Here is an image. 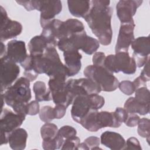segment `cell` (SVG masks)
I'll return each mask as SVG.
<instances>
[{"label":"cell","mask_w":150,"mask_h":150,"mask_svg":"<svg viewBox=\"0 0 150 150\" xmlns=\"http://www.w3.org/2000/svg\"><path fill=\"white\" fill-rule=\"evenodd\" d=\"M6 53V47L3 42H1V57H4Z\"/></svg>","instance_id":"obj_41"},{"label":"cell","mask_w":150,"mask_h":150,"mask_svg":"<svg viewBox=\"0 0 150 150\" xmlns=\"http://www.w3.org/2000/svg\"><path fill=\"white\" fill-rule=\"evenodd\" d=\"M140 76L145 81H148L150 80V74H149V60L144 65V68L142 70Z\"/></svg>","instance_id":"obj_39"},{"label":"cell","mask_w":150,"mask_h":150,"mask_svg":"<svg viewBox=\"0 0 150 150\" xmlns=\"http://www.w3.org/2000/svg\"><path fill=\"white\" fill-rule=\"evenodd\" d=\"M28 56L25 42L12 40L7 43L6 53L2 57L15 63L21 64Z\"/></svg>","instance_id":"obj_17"},{"label":"cell","mask_w":150,"mask_h":150,"mask_svg":"<svg viewBox=\"0 0 150 150\" xmlns=\"http://www.w3.org/2000/svg\"><path fill=\"white\" fill-rule=\"evenodd\" d=\"M67 5L70 13L77 18H84L91 7V1H68Z\"/></svg>","instance_id":"obj_21"},{"label":"cell","mask_w":150,"mask_h":150,"mask_svg":"<svg viewBox=\"0 0 150 150\" xmlns=\"http://www.w3.org/2000/svg\"><path fill=\"white\" fill-rule=\"evenodd\" d=\"M104 103V97L98 94L77 96L72 103L71 116L74 121L79 124L87 114L100 109Z\"/></svg>","instance_id":"obj_4"},{"label":"cell","mask_w":150,"mask_h":150,"mask_svg":"<svg viewBox=\"0 0 150 150\" xmlns=\"http://www.w3.org/2000/svg\"><path fill=\"white\" fill-rule=\"evenodd\" d=\"M101 144L112 150L125 149L126 141L122 135L112 131L104 132L100 137Z\"/></svg>","instance_id":"obj_18"},{"label":"cell","mask_w":150,"mask_h":150,"mask_svg":"<svg viewBox=\"0 0 150 150\" xmlns=\"http://www.w3.org/2000/svg\"><path fill=\"white\" fill-rule=\"evenodd\" d=\"M118 88L124 94L130 96L135 92V87L132 81L129 80H123L119 83Z\"/></svg>","instance_id":"obj_32"},{"label":"cell","mask_w":150,"mask_h":150,"mask_svg":"<svg viewBox=\"0 0 150 150\" xmlns=\"http://www.w3.org/2000/svg\"><path fill=\"white\" fill-rule=\"evenodd\" d=\"M30 82L26 77H21L1 94L6 104L14 112L24 117L27 115L26 107L32 98Z\"/></svg>","instance_id":"obj_3"},{"label":"cell","mask_w":150,"mask_h":150,"mask_svg":"<svg viewBox=\"0 0 150 150\" xmlns=\"http://www.w3.org/2000/svg\"><path fill=\"white\" fill-rule=\"evenodd\" d=\"M31 9L40 12V23L42 28L54 19L55 16L59 14L62 10L60 1H30Z\"/></svg>","instance_id":"obj_8"},{"label":"cell","mask_w":150,"mask_h":150,"mask_svg":"<svg viewBox=\"0 0 150 150\" xmlns=\"http://www.w3.org/2000/svg\"><path fill=\"white\" fill-rule=\"evenodd\" d=\"M134 21L121 24L115 47V53L128 52L129 47L134 40Z\"/></svg>","instance_id":"obj_14"},{"label":"cell","mask_w":150,"mask_h":150,"mask_svg":"<svg viewBox=\"0 0 150 150\" xmlns=\"http://www.w3.org/2000/svg\"><path fill=\"white\" fill-rule=\"evenodd\" d=\"M135 98L141 103L149 104V91L146 87H141L135 90Z\"/></svg>","instance_id":"obj_29"},{"label":"cell","mask_w":150,"mask_h":150,"mask_svg":"<svg viewBox=\"0 0 150 150\" xmlns=\"http://www.w3.org/2000/svg\"><path fill=\"white\" fill-rule=\"evenodd\" d=\"M114 114L117 120L121 124L125 121L128 115V113L127 112V111L124 108L121 107H117L114 112Z\"/></svg>","instance_id":"obj_35"},{"label":"cell","mask_w":150,"mask_h":150,"mask_svg":"<svg viewBox=\"0 0 150 150\" xmlns=\"http://www.w3.org/2000/svg\"><path fill=\"white\" fill-rule=\"evenodd\" d=\"M66 78L62 77L50 79L48 86L54 103L68 107L73 103L74 98L66 87Z\"/></svg>","instance_id":"obj_9"},{"label":"cell","mask_w":150,"mask_h":150,"mask_svg":"<svg viewBox=\"0 0 150 150\" xmlns=\"http://www.w3.org/2000/svg\"><path fill=\"white\" fill-rule=\"evenodd\" d=\"M66 85L74 98L77 96L98 94L101 91L98 86L88 78L70 79L66 81Z\"/></svg>","instance_id":"obj_10"},{"label":"cell","mask_w":150,"mask_h":150,"mask_svg":"<svg viewBox=\"0 0 150 150\" xmlns=\"http://www.w3.org/2000/svg\"><path fill=\"white\" fill-rule=\"evenodd\" d=\"M124 107L128 114H139L144 115L149 112V104L141 103L133 97H129L125 101Z\"/></svg>","instance_id":"obj_22"},{"label":"cell","mask_w":150,"mask_h":150,"mask_svg":"<svg viewBox=\"0 0 150 150\" xmlns=\"http://www.w3.org/2000/svg\"><path fill=\"white\" fill-rule=\"evenodd\" d=\"M138 134L142 138H145L149 142L150 136V120L146 118H140L138 124Z\"/></svg>","instance_id":"obj_26"},{"label":"cell","mask_w":150,"mask_h":150,"mask_svg":"<svg viewBox=\"0 0 150 150\" xmlns=\"http://www.w3.org/2000/svg\"><path fill=\"white\" fill-rule=\"evenodd\" d=\"M131 48L133 50V58L136 65L141 67L149 60L150 53L149 36L138 37L134 39L131 43Z\"/></svg>","instance_id":"obj_13"},{"label":"cell","mask_w":150,"mask_h":150,"mask_svg":"<svg viewBox=\"0 0 150 150\" xmlns=\"http://www.w3.org/2000/svg\"><path fill=\"white\" fill-rule=\"evenodd\" d=\"M39 117L41 121L46 123L51 122L55 119L53 108L49 105L43 107L39 111Z\"/></svg>","instance_id":"obj_28"},{"label":"cell","mask_w":150,"mask_h":150,"mask_svg":"<svg viewBox=\"0 0 150 150\" xmlns=\"http://www.w3.org/2000/svg\"><path fill=\"white\" fill-rule=\"evenodd\" d=\"M33 90L35 95V100L39 102L52 100L50 90L46 88L45 82L37 81L33 84Z\"/></svg>","instance_id":"obj_24"},{"label":"cell","mask_w":150,"mask_h":150,"mask_svg":"<svg viewBox=\"0 0 150 150\" xmlns=\"http://www.w3.org/2000/svg\"><path fill=\"white\" fill-rule=\"evenodd\" d=\"M84 75L90 79L103 91H115L119 85V81L114 74L104 67L94 65L87 66L84 70Z\"/></svg>","instance_id":"obj_5"},{"label":"cell","mask_w":150,"mask_h":150,"mask_svg":"<svg viewBox=\"0 0 150 150\" xmlns=\"http://www.w3.org/2000/svg\"><path fill=\"white\" fill-rule=\"evenodd\" d=\"M80 144V139L79 137L74 136L64 140L62 149H79V146Z\"/></svg>","instance_id":"obj_30"},{"label":"cell","mask_w":150,"mask_h":150,"mask_svg":"<svg viewBox=\"0 0 150 150\" xmlns=\"http://www.w3.org/2000/svg\"><path fill=\"white\" fill-rule=\"evenodd\" d=\"M30 55L37 56L43 54L49 47L48 43L45 38L41 35L32 38L28 43Z\"/></svg>","instance_id":"obj_23"},{"label":"cell","mask_w":150,"mask_h":150,"mask_svg":"<svg viewBox=\"0 0 150 150\" xmlns=\"http://www.w3.org/2000/svg\"><path fill=\"white\" fill-rule=\"evenodd\" d=\"M66 108L65 106L63 105L57 104L53 108L54 110V114L56 119H60L62 118L66 112Z\"/></svg>","instance_id":"obj_38"},{"label":"cell","mask_w":150,"mask_h":150,"mask_svg":"<svg viewBox=\"0 0 150 150\" xmlns=\"http://www.w3.org/2000/svg\"><path fill=\"white\" fill-rule=\"evenodd\" d=\"M57 134L65 140L69 138L76 136L77 131L71 126L64 125L59 129Z\"/></svg>","instance_id":"obj_31"},{"label":"cell","mask_w":150,"mask_h":150,"mask_svg":"<svg viewBox=\"0 0 150 150\" xmlns=\"http://www.w3.org/2000/svg\"><path fill=\"white\" fill-rule=\"evenodd\" d=\"M1 9V42L15 38L22 31V25L18 21L11 20L8 18L5 9L0 6Z\"/></svg>","instance_id":"obj_12"},{"label":"cell","mask_w":150,"mask_h":150,"mask_svg":"<svg viewBox=\"0 0 150 150\" xmlns=\"http://www.w3.org/2000/svg\"><path fill=\"white\" fill-rule=\"evenodd\" d=\"M104 67L113 74L122 72L125 74H133L137 70L135 61L128 52H119L106 56Z\"/></svg>","instance_id":"obj_6"},{"label":"cell","mask_w":150,"mask_h":150,"mask_svg":"<svg viewBox=\"0 0 150 150\" xmlns=\"http://www.w3.org/2000/svg\"><path fill=\"white\" fill-rule=\"evenodd\" d=\"M125 149H142L138 139L135 137L129 138L125 144Z\"/></svg>","instance_id":"obj_36"},{"label":"cell","mask_w":150,"mask_h":150,"mask_svg":"<svg viewBox=\"0 0 150 150\" xmlns=\"http://www.w3.org/2000/svg\"><path fill=\"white\" fill-rule=\"evenodd\" d=\"M65 66L68 69L69 77L77 74L81 69L82 58L79 50H71L63 52Z\"/></svg>","instance_id":"obj_19"},{"label":"cell","mask_w":150,"mask_h":150,"mask_svg":"<svg viewBox=\"0 0 150 150\" xmlns=\"http://www.w3.org/2000/svg\"><path fill=\"white\" fill-rule=\"evenodd\" d=\"M92 128L93 132H97L99 129L105 127L118 128L121 124L117 120L114 112L96 111L92 117Z\"/></svg>","instance_id":"obj_16"},{"label":"cell","mask_w":150,"mask_h":150,"mask_svg":"<svg viewBox=\"0 0 150 150\" xmlns=\"http://www.w3.org/2000/svg\"><path fill=\"white\" fill-rule=\"evenodd\" d=\"M132 83L135 90L141 87H146V81H145L140 76L136 78Z\"/></svg>","instance_id":"obj_40"},{"label":"cell","mask_w":150,"mask_h":150,"mask_svg":"<svg viewBox=\"0 0 150 150\" xmlns=\"http://www.w3.org/2000/svg\"><path fill=\"white\" fill-rule=\"evenodd\" d=\"M20 73L19 66L9 60L1 57V89L3 93L12 85Z\"/></svg>","instance_id":"obj_11"},{"label":"cell","mask_w":150,"mask_h":150,"mask_svg":"<svg viewBox=\"0 0 150 150\" xmlns=\"http://www.w3.org/2000/svg\"><path fill=\"white\" fill-rule=\"evenodd\" d=\"M25 117L7 108L1 110L0 120L1 145L8 143L10 134L19 128L25 120Z\"/></svg>","instance_id":"obj_7"},{"label":"cell","mask_w":150,"mask_h":150,"mask_svg":"<svg viewBox=\"0 0 150 150\" xmlns=\"http://www.w3.org/2000/svg\"><path fill=\"white\" fill-rule=\"evenodd\" d=\"M142 2V0H121L118 1L116 5V10L117 15L121 23L134 21L133 16Z\"/></svg>","instance_id":"obj_15"},{"label":"cell","mask_w":150,"mask_h":150,"mask_svg":"<svg viewBox=\"0 0 150 150\" xmlns=\"http://www.w3.org/2000/svg\"><path fill=\"white\" fill-rule=\"evenodd\" d=\"M27 138L26 131L23 128H18L10 134L8 143L12 149L23 150L26 148Z\"/></svg>","instance_id":"obj_20"},{"label":"cell","mask_w":150,"mask_h":150,"mask_svg":"<svg viewBox=\"0 0 150 150\" xmlns=\"http://www.w3.org/2000/svg\"><path fill=\"white\" fill-rule=\"evenodd\" d=\"M139 120L140 118L137 114H128V117L124 122L127 126L134 127L138 125Z\"/></svg>","instance_id":"obj_37"},{"label":"cell","mask_w":150,"mask_h":150,"mask_svg":"<svg viewBox=\"0 0 150 150\" xmlns=\"http://www.w3.org/2000/svg\"><path fill=\"white\" fill-rule=\"evenodd\" d=\"M58 128L53 123L47 122L40 128V135L43 139H54L57 135Z\"/></svg>","instance_id":"obj_25"},{"label":"cell","mask_w":150,"mask_h":150,"mask_svg":"<svg viewBox=\"0 0 150 150\" xmlns=\"http://www.w3.org/2000/svg\"><path fill=\"white\" fill-rule=\"evenodd\" d=\"M100 141V139L97 137H89L87 138L83 142L80 144L79 146V149H101V148L99 147Z\"/></svg>","instance_id":"obj_27"},{"label":"cell","mask_w":150,"mask_h":150,"mask_svg":"<svg viewBox=\"0 0 150 150\" xmlns=\"http://www.w3.org/2000/svg\"><path fill=\"white\" fill-rule=\"evenodd\" d=\"M105 57H106V56L103 52H97L94 53L92 58L93 65L96 66L104 67Z\"/></svg>","instance_id":"obj_34"},{"label":"cell","mask_w":150,"mask_h":150,"mask_svg":"<svg viewBox=\"0 0 150 150\" xmlns=\"http://www.w3.org/2000/svg\"><path fill=\"white\" fill-rule=\"evenodd\" d=\"M40 111V106L39 101L36 100L32 101L29 103L26 107V113L27 115H35L39 113Z\"/></svg>","instance_id":"obj_33"},{"label":"cell","mask_w":150,"mask_h":150,"mask_svg":"<svg viewBox=\"0 0 150 150\" xmlns=\"http://www.w3.org/2000/svg\"><path fill=\"white\" fill-rule=\"evenodd\" d=\"M31 56L33 69L38 74H46L50 79L69 77L68 69L61 62L55 47H49L43 54Z\"/></svg>","instance_id":"obj_2"},{"label":"cell","mask_w":150,"mask_h":150,"mask_svg":"<svg viewBox=\"0 0 150 150\" xmlns=\"http://www.w3.org/2000/svg\"><path fill=\"white\" fill-rule=\"evenodd\" d=\"M110 1H91V7L83 18L100 43L109 45L112 38L111 17L113 10L109 6Z\"/></svg>","instance_id":"obj_1"}]
</instances>
